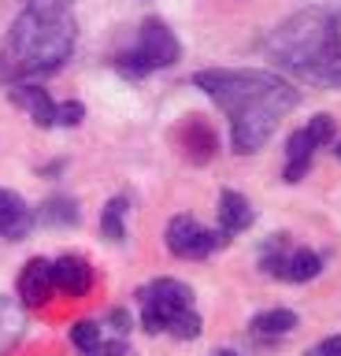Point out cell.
Here are the masks:
<instances>
[{
    "instance_id": "obj_11",
    "label": "cell",
    "mask_w": 341,
    "mask_h": 356,
    "mask_svg": "<svg viewBox=\"0 0 341 356\" xmlns=\"http://www.w3.org/2000/svg\"><path fill=\"white\" fill-rule=\"evenodd\" d=\"M252 204L245 193H238V189H223V197H219V234L223 238H234V234H245L252 227Z\"/></svg>"
},
{
    "instance_id": "obj_7",
    "label": "cell",
    "mask_w": 341,
    "mask_h": 356,
    "mask_svg": "<svg viewBox=\"0 0 341 356\" xmlns=\"http://www.w3.org/2000/svg\"><path fill=\"white\" fill-rule=\"evenodd\" d=\"M223 241L226 238L219 230H208L190 216H174L167 222V249L174 256H182V260H204V256H212Z\"/></svg>"
},
{
    "instance_id": "obj_13",
    "label": "cell",
    "mask_w": 341,
    "mask_h": 356,
    "mask_svg": "<svg viewBox=\"0 0 341 356\" xmlns=\"http://www.w3.org/2000/svg\"><path fill=\"white\" fill-rule=\"evenodd\" d=\"M315 152H319V145H315V138L308 130H297L290 141H285V171H282V178L285 182H301V178L312 171V160H315Z\"/></svg>"
},
{
    "instance_id": "obj_5",
    "label": "cell",
    "mask_w": 341,
    "mask_h": 356,
    "mask_svg": "<svg viewBox=\"0 0 341 356\" xmlns=\"http://www.w3.org/2000/svg\"><path fill=\"white\" fill-rule=\"evenodd\" d=\"M178 56H182V44L171 33L167 22L163 19H145L141 22V33H138V44L119 56L115 67L130 78H141V74H152V71H163V67L178 63Z\"/></svg>"
},
{
    "instance_id": "obj_2",
    "label": "cell",
    "mask_w": 341,
    "mask_h": 356,
    "mask_svg": "<svg viewBox=\"0 0 341 356\" xmlns=\"http://www.w3.org/2000/svg\"><path fill=\"white\" fill-rule=\"evenodd\" d=\"M74 49V19L71 8H52L26 0V11L15 19L8 33L4 56H0V78L19 82V78L52 74Z\"/></svg>"
},
{
    "instance_id": "obj_19",
    "label": "cell",
    "mask_w": 341,
    "mask_h": 356,
    "mask_svg": "<svg viewBox=\"0 0 341 356\" xmlns=\"http://www.w3.org/2000/svg\"><path fill=\"white\" fill-rule=\"evenodd\" d=\"M71 341H74V349H78V353H93L97 345L104 341V327H101V323H93V319H78L71 327Z\"/></svg>"
},
{
    "instance_id": "obj_16",
    "label": "cell",
    "mask_w": 341,
    "mask_h": 356,
    "mask_svg": "<svg viewBox=\"0 0 341 356\" xmlns=\"http://www.w3.org/2000/svg\"><path fill=\"white\" fill-rule=\"evenodd\" d=\"M101 234H104L108 241H123V238H126V197H112V200L104 204Z\"/></svg>"
},
{
    "instance_id": "obj_12",
    "label": "cell",
    "mask_w": 341,
    "mask_h": 356,
    "mask_svg": "<svg viewBox=\"0 0 341 356\" xmlns=\"http://www.w3.org/2000/svg\"><path fill=\"white\" fill-rule=\"evenodd\" d=\"M30 227H34V216H30L26 200L12 193V189H0V238L19 241V238H26Z\"/></svg>"
},
{
    "instance_id": "obj_9",
    "label": "cell",
    "mask_w": 341,
    "mask_h": 356,
    "mask_svg": "<svg viewBox=\"0 0 341 356\" xmlns=\"http://www.w3.org/2000/svg\"><path fill=\"white\" fill-rule=\"evenodd\" d=\"M52 286L71 297H85L93 289V267L82 256H60L52 260Z\"/></svg>"
},
{
    "instance_id": "obj_10",
    "label": "cell",
    "mask_w": 341,
    "mask_h": 356,
    "mask_svg": "<svg viewBox=\"0 0 341 356\" xmlns=\"http://www.w3.org/2000/svg\"><path fill=\"white\" fill-rule=\"evenodd\" d=\"M12 100L26 111L38 127H56V100H52L41 86H30V82H12Z\"/></svg>"
},
{
    "instance_id": "obj_25",
    "label": "cell",
    "mask_w": 341,
    "mask_h": 356,
    "mask_svg": "<svg viewBox=\"0 0 341 356\" xmlns=\"http://www.w3.org/2000/svg\"><path fill=\"white\" fill-rule=\"evenodd\" d=\"M304 356H323V353H319V349H312V353H304Z\"/></svg>"
},
{
    "instance_id": "obj_24",
    "label": "cell",
    "mask_w": 341,
    "mask_h": 356,
    "mask_svg": "<svg viewBox=\"0 0 341 356\" xmlns=\"http://www.w3.org/2000/svg\"><path fill=\"white\" fill-rule=\"evenodd\" d=\"M34 4H52V8H71L74 0H34Z\"/></svg>"
},
{
    "instance_id": "obj_3",
    "label": "cell",
    "mask_w": 341,
    "mask_h": 356,
    "mask_svg": "<svg viewBox=\"0 0 341 356\" xmlns=\"http://www.w3.org/2000/svg\"><path fill=\"white\" fill-rule=\"evenodd\" d=\"M263 52L274 63L290 67L293 74L308 82L330 86V67H334V33H330V8H304L297 15L282 19L267 33Z\"/></svg>"
},
{
    "instance_id": "obj_18",
    "label": "cell",
    "mask_w": 341,
    "mask_h": 356,
    "mask_svg": "<svg viewBox=\"0 0 341 356\" xmlns=\"http://www.w3.org/2000/svg\"><path fill=\"white\" fill-rule=\"evenodd\" d=\"M19 334H23V312H19L12 300L0 297V353L12 349Z\"/></svg>"
},
{
    "instance_id": "obj_20",
    "label": "cell",
    "mask_w": 341,
    "mask_h": 356,
    "mask_svg": "<svg viewBox=\"0 0 341 356\" xmlns=\"http://www.w3.org/2000/svg\"><path fill=\"white\" fill-rule=\"evenodd\" d=\"M330 33H334V67H330V86H341V0L330 8Z\"/></svg>"
},
{
    "instance_id": "obj_1",
    "label": "cell",
    "mask_w": 341,
    "mask_h": 356,
    "mask_svg": "<svg viewBox=\"0 0 341 356\" xmlns=\"http://www.w3.org/2000/svg\"><path fill=\"white\" fill-rule=\"evenodd\" d=\"M193 86L204 89L230 119L234 152L252 156L271 141L278 122L297 108V89L271 71H197Z\"/></svg>"
},
{
    "instance_id": "obj_4",
    "label": "cell",
    "mask_w": 341,
    "mask_h": 356,
    "mask_svg": "<svg viewBox=\"0 0 341 356\" xmlns=\"http://www.w3.org/2000/svg\"><path fill=\"white\" fill-rule=\"evenodd\" d=\"M141 300V327L149 334H174L193 341L201 334V312L193 308V289L178 278H156L138 293Z\"/></svg>"
},
{
    "instance_id": "obj_23",
    "label": "cell",
    "mask_w": 341,
    "mask_h": 356,
    "mask_svg": "<svg viewBox=\"0 0 341 356\" xmlns=\"http://www.w3.org/2000/svg\"><path fill=\"white\" fill-rule=\"evenodd\" d=\"M319 353H323V356H341V334H338V338H326L323 345H319Z\"/></svg>"
},
{
    "instance_id": "obj_8",
    "label": "cell",
    "mask_w": 341,
    "mask_h": 356,
    "mask_svg": "<svg viewBox=\"0 0 341 356\" xmlns=\"http://www.w3.org/2000/svg\"><path fill=\"white\" fill-rule=\"evenodd\" d=\"M52 260H30L23 271H19V300H23L26 308H41L52 293Z\"/></svg>"
},
{
    "instance_id": "obj_15",
    "label": "cell",
    "mask_w": 341,
    "mask_h": 356,
    "mask_svg": "<svg viewBox=\"0 0 341 356\" xmlns=\"http://www.w3.org/2000/svg\"><path fill=\"white\" fill-rule=\"evenodd\" d=\"M293 327H297V316L285 308L263 312V316L252 319V334H256V338H282V334H290Z\"/></svg>"
},
{
    "instance_id": "obj_22",
    "label": "cell",
    "mask_w": 341,
    "mask_h": 356,
    "mask_svg": "<svg viewBox=\"0 0 341 356\" xmlns=\"http://www.w3.org/2000/svg\"><path fill=\"white\" fill-rule=\"evenodd\" d=\"M123 353H126V338L123 334H112V338H104L93 353H82V356H123Z\"/></svg>"
},
{
    "instance_id": "obj_21",
    "label": "cell",
    "mask_w": 341,
    "mask_h": 356,
    "mask_svg": "<svg viewBox=\"0 0 341 356\" xmlns=\"http://www.w3.org/2000/svg\"><path fill=\"white\" fill-rule=\"evenodd\" d=\"M85 119V108L78 100H67V104H56V127H78Z\"/></svg>"
},
{
    "instance_id": "obj_26",
    "label": "cell",
    "mask_w": 341,
    "mask_h": 356,
    "mask_svg": "<svg viewBox=\"0 0 341 356\" xmlns=\"http://www.w3.org/2000/svg\"><path fill=\"white\" fill-rule=\"evenodd\" d=\"M334 152H338V160H341V141H338V149H334Z\"/></svg>"
},
{
    "instance_id": "obj_27",
    "label": "cell",
    "mask_w": 341,
    "mask_h": 356,
    "mask_svg": "<svg viewBox=\"0 0 341 356\" xmlns=\"http://www.w3.org/2000/svg\"><path fill=\"white\" fill-rule=\"evenodd\" d=\"M215 356H234V353H215Z\"/></svg>"
},
{
    "instance_id": "obj_14",
    "label": "cell",
    "mask_w": 341,
    "mask_h": 356,
    "mask_svg": "<svg viewBox=\"0 0 341 356\" xmlns=\"http://www.w3.org/2000/svg\"><path fill=\"white\" fill-rule=\"evenodd\" d=\"M182 145H185V152H190L193 163H208L215 156V134H212V127H208L204 119H197V115L185 122Z\"/></svg>"
},
{
    "instance_id": "obj_6",
    "label": "cell",
    "mask_w": 341,
    "mask_h": 356,
    "mask_svg": "<svg viewBox=\"0 0 341 356\" xmlns=\"http://www.w3.org/2000/svg\"><path fill=\"white\" fill-rule=\"evenodd\" d=\"M260 267L282 282H312L323 271V256L304 245H293L290 234H271L260 245Z\"/></svg>"
},
{
    "instance_id": "obj_17",
    "label": "cell",
    "mask_w": 341,
    "mask_h": 356,
    "mask_svg": "<svg viewBox=\"0 0 341 356\" xmlns=\"http://www.w3.org/2000/svg\"><path fill=\"white\" fill-rule=\"evenodd\" d=\"M38 216H41V222H49V227H74V222H78V208H74L71 197H56V200H45Z\"/></svg>"
}]
</instances>
